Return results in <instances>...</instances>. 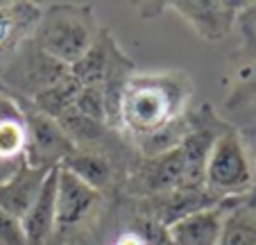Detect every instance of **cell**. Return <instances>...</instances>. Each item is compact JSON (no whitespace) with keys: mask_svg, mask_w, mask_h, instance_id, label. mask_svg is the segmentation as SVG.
I'll return each instance as SVG.
<instances>
[{"mask_svg":"<svg viewBox=\"0 0 256 245\" xmlns=\"http://www.w3.org/2000/svg\"><path fill=\"white\" fill-rule=\"evenodd\" d=\"M70 73L82 87L102 89L106 105V125L120 132L122 91H125V84L130 82V77L136 73V64L134 59H130L122 53L114 34L100 28L93 46L78 64H72Z\"/></svg>","mask_w":256,"mask_h":245,"instance_id":"cell-3","label":"cell"},{"mask_svg":"<svg viewBox=\"0 0 256 245\" xmlns=\"http://www.w3.org/2000/svg\"><path fill=\"white\" fill-rule=\"evenodd\" d=\"M98 32L100 25L91 5L52 3L41 12L39 25L32 34V44L70 68L86 55Z\"/></svg>","mask_w":256,"mask_h":245,"instance_id":"cell-2","label":"cell"},{"mask_svg":"<svg viewBox=\"0 0 256 245\" xmlns=\"http://www.w3.org/2000/svg\"><path fill=\"white\" fill-rule=\"evenodd\" d=\"M59 168L72 173L78 179H82L84 184H88L102 195L109 191H120L122 182H125V170L106 154L93 152V150L75 148Z\"/></svg>","mask_w":256,"mask_h":245,"instance_id":"cell-13","label":"cell"},{"mask_svg":"<svg viewBox=\"0 0 256 245\" xmlns=\"http://www.w3.org/2000/svg\"><path fill=\"white\" fill-rule=\"evenodd\" d=\"M23 161L25 159H16V161H2V159H0V184L7 182V179L20 168V163Z\"/></svg>","mask_w":256,"mask_h":245,"instance_id":"cell-23","label":"cell"},{"mask_svg":"<svg viewBox=\"0 0 256 245\" xmlns=\"http://www.w3.org/2000/svg\"><path fill=\"white\" fill-rule=\"evenodd\" d=\"M193 98V80L184 71L134 73L120 100V134L138 139L184 118Z\"/></svg>","mask_w":256,"mask_h":245,"instance_id":"cell-1","label":"cell"},{"mask_svg":"<svg viewBox=\"0 0 256 245\" xmlns=\"http://www.w3.org/2000/svg\"><path fill=\"white\" fill-rule=\"evenodd\" d=\"M106 245H148V243H145V238L134 229V227L127 225L125 229L112 240V243H106Z\"/></svg>","mask_w":256,"mask_h":245,"instance_id":"cell-22","label":"cell"},{"mask_svg":"<svg viewBox=\"0 0 256 245\" xmlns=\"http://www.w3.org/2000/svg\"><path fill=\"white\" fill-rule=\"evenodd\" d=\"M44 7L34 3H0V59H10L39 25Z\"/></svg>","mask_w":256,"mask_h":245,"instance_id":"cell-14","label":"cell"},{"mask_svg":"<svg viewBox=\"0 0 256 245\" xmlns=\"http://www.w3.org/2000/svg\"><path fill=\"white\" fill-rule=\"evenodd\" d=\"M68 73L70 68L39 50L30 39L0 68V84H2L0 91L30 102L34 96L57 84Z\"/></svg>","mask_w":256,"mask_h":245,"instance_id":"cell-5","label":"cell"},{"mask_svg":"<svg viewBox=\"0 0 256 245\" xmlns=\"http://www.w3.org/2000/svg\"><path fill=\"white\" fill-rule=\"evenodd\" d=\"M204 188L218 200H236L256 188L254 159L238 127L216 141L204 166Z\"/></svg>","mask_w":256,"mask_h":245,"instance_id":"cell-4","label":"cell"},{"mask_svg":"<svg viewBox=\"0 0 256 245\" xmlns=\"http://www.w3.org/2000/svg\"><path fill=\"white\" fill-rule=\"evenodd\" d=\"M72 109L80 116L93 120V123H102L106 125V105H104V93L98 87H82L80 93L75 96ZM109 127V125H106Z\"/></svg>","mask_w":256,"mask_h":245,"instance_id":"cell-20","label":"cell"},{"mask_svg":"<svg viewBox=\"0 0 256 245\" xmlns=\"http://www.w3.org/2000/svg\"><path fill=\"white\" fill-rule=\"evenodd\" d=\"M18 105L25 116V163L34 166V168H59L68 159V154L75 150L72 141L68 139L66 132L62 130V125L54 118H48V116L34 111L23 100H18Z\"/></svg>","mask_w":256,"mask_h":245,"instance_id":"cell-8","label":"cell"},{"mask_svg":"<svg viewBox=\"0 0 256 245\" xmlns=\"http://www.w3.org/2000/svg\"><path fill=\"white\" fill-rule=\"evenodd\" d=\"M0 245H28L20 220L0 209Z\"/></svg>","mask_w":256,"mask_h":245,"instance_id":"cell-21","label":"cell"},{"mask_svg":"<svg viewBox=\"0 0 256 245\" xmlns=\"http://www.w3.org/2000/svg\"><path fill=\"white\" fill-rule=\"evenodd\" d=\"M166 245H172V243H166Z\"/></svg>","mask_w":256,"mask_h":245,"instance_id":"cell-26","label":"cell"},{"mask_svg":"<svg viewBox=\"0 0 256 245\" xmlns=\"http://www.w3.org/2000/svg\"><path fill=\"white\" fill-rule=\"evenodd\" d=\"M25 150V116L18 100L0 91V159H23Z\"/></svg>","mask_w":256,"mask_h":245,"instance_id":"cell-17","label":"cell"},{"mask_svg":"<svg viewBox=\"0 0 256 245\" xmlns=\"http://www.w3.org/2000/svg\"><path fill=\"white\" fill-rule=\"evenodd\" d=\"M186 166L182 150H170L159 157H136L125 175L120 191L130 200L152 197L161 193L184 188Z\"/></svg>","mask_w":256,"mask_h":245,"instance_id":"cell-7","label":"cell"},{"mask_svg":"<svg viewBox=\"0 0 256 245\" xmlns=\"http://www.w3.org/2000/svg\"><path fill=\"white\" fill-rule=\"evenodd\" d=\"M48 175V168H34L23 161L7 182L0 184V209L20 220L36 202Z\"/></svg>","mask_w":256,"mask_h":245,"instance_id":"cell-15","label":"cell"},{"mask_svg":"<svg viewBox=\"0 0 256 245\" xmlns=\"http://www.w3.org/2000/svg\"><path fill=\"white\" fill-rule=\"evenodd\" d=\"M104 195L78 179L72 173L59 168L57 197H54V236L75 234L91 225L102 209Z\"/></svg>","mask_w":256,"mask_h":245,"instance_id":"cell-9","label":"cell"},{"mask_svg":"<svg viewBox=\"0 0 256 245\" xmlns=\"http://www.w3.org/2000/svg\"><path fill=\"white\" fill-rule=\"evenodd\" d=\"M229 123L213 111L208 102H204L200 109L188 111V130L184 141L179 145L186 166L184 188H202L204 186V166L211 154L213 145L224 132L229 130Z\"/></svg>","mask_w":256,"mask_h":245,"instance_id":"cell-6","label":"cell"},{"mask_svg":"<svg viewBox=\"0 0 256 245\" xmlns=\"http://www.w3.org/2000/svg\"><path fill=\"white\" fill-rule=\"evenodd\" d=\"M236 200H222L216 207L195 211L190 216L177 220L168 227V240L172 245H218L222 225L227 220L229 211L236 207Z\"/></svg>","mask_w":256,"mask_h":245,"instance_id":"cell-12","label":"cell"},{"mask_svg":"<svg viewBox=\"0 0 256 245\" xmlns=\"http://www.w3.org/2000/svg\"><path fill=\"white\" fill-rule=\"evenodd\" d=\"M236 25H240L242 46L229 59L227 98H224V107L229 111L240 109L256 100V21L252 19L247 5L238 16Z\"/></svg>","mask_w":256,"mask_h":245,"instance_id":"cell-10","label":"cell"},{"mask_svg":"<svg viewBox=\"0 0 256 245\" xmlns=\"http://www.w3.org/2000/svg\"><path fill=\"white\" fill-rule=\"evenodd\" d=\"M218 245H256V188L229 211Z\"/></svg>","mask_w":256,"mask_h":245,"instance_id":"cell-18","label":"cell"},{"mask_svg":"<svg viewBox=\"0 0 256 245\" xmlns=\"http://www.w3.org/2000/svg\"><path fill=\"white\" fill-rule=\"evenodd\" d=\"M245 5L247 3H234V0H174L170 7L204 41L216 44L234 30Z\"/></svg>","mask_w":256,"mask_h":245,"instance_id":"cell-11","label":"cell"},{"mask_svg":"<svg viewBox=\"0 0 256 245\" xmlns=\"http://www.w3.org/2000/svg\"><path fill=\"white\" fill-rule=\"evenodd\" d=\"M80 89H82V84L72 77V73H68V75L62 77L57 84H52V87L46 89V91H41L39 96H34L30 102L28 100H23V102H28L34 111H39V114H44V116H48V118L57 120L64 111L72 107L75 96L80 93ZM18 100H20V98H18Z\"/></svg>","mask_w":256,"mask_h":245,"instance_id":"cell-19","label":"cell"},{"mask_svg":"<svg viewBox=\"0 0 256 245\" xmlns=\"http://www.w3.org/2000/svg\"><path fill=\"white\" fill-rule=\"evenodd\" d=\"M59 168H52L30 211L20 218L28 245H48L54 238V197H57Z\"/></svg>","mask_w":256,"mask_h":245,"instance_id":"cell-16","label":"cell"},{"mask_svg":"<svg viewBox=\"0 0 256 245\" xmlns=\"http://www.w3.org/2000/svg\"><path fill=\"white\" fill-rule=\"evenodd\" d=\"M242 139H245L247 148H250V154H252V159H254V163H256V125L252 127L250 132H242Z\"/></svg>","mask_w":256,"mask_h":245,"instance_id":"cell-24","label":"cell"},{"mask_svg":"<svg viewBox=\"0 0 256 245\" xmlns=\"http://www.w3.org/2000/svg\"><path fill=\"white\" fill-rule=\"evenodd\" d=\"M247 10H250L252 19H254V21H256V3H252V5H247Z\"/></svg>","mask_w":256,"mask_h":245,"instance_id":"cell-25","label":"cell"}]
</instances>
